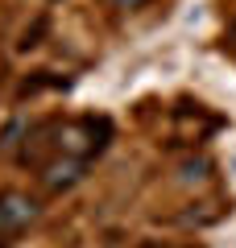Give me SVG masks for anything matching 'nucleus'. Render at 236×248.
I'll use <instances>...</instances> for the list:
<instances>
[{
  "instance_id": "f257e3e1",
  "label": "nucleus",
  "mask_w": 236,
  "mask_h": 248,
  "mask_svg": "<svg viewBox=\"0 0 236 248\" xmlns=\"http://www.w3.org/2000/svg\"><path fill=\"white\" fill-rule=\"evenodd\" d=\"M34 219H37V203L29 195H21V190H4L0 195V232H17Z\"/></svg>"
},
{
  "instance_id": "f03ea898",
  "label": "nucleus",
  "mask_w": 236,
  "mask_h": 248,
  "mask_svg": "<svg viewBox=\"0 0 236 248\" xmlns=\"http://www.w3.org/2000/svg\"><path fill=\"white\" fill-rule=\"evenodd\" d=\"M79 174H83V161H79V157H67V161L46 166V182H50V190H62V186L79 182Z\"/></svg>"
},
{
  "instance_id": "7ed1b4c3",
  "label": "nucleus",
  "mask_w": 236,
  "mask_h": 248,
  "mask_svg": "<svg viewBox=\"0 0 236 248\" xmlns=\"http://www.w3.org/2000/svg\"><path fill=\"white\" fill-rule=\"evenodd\" d=\"M116 4H120V9H141L145 0H116Z\"/></svg>"
},
{
  "instance_id": "20e7f679",
  "label": "nucleus",
  "mask_w": 236,
  "mask_h": 248,
  "mask_svg": "<svg viewBox=\"0 0 236 248\" xmlns=\"http://www.w3.org/2000/svg\"><path fill=\"white\" fill-rule=\"evenodd\" d=\"M228 37H232V46H236V21H232V29H228Z\"/></svg>"
},
{
  "instance_id": "39448f33",
  "label": "nucleus",
  "mask_w": 236,
  "mask_h": 248,
  "mask_svg": "<svg viewBox=\"0 0 236 248\" xmlns=\"http://www.w3.org/2000/svg\"><path fill=\"white\" fill-rule=\"evenodd\" d=\"M141 248H162V244H141Z\"/></svg>"
}]
</instances>
